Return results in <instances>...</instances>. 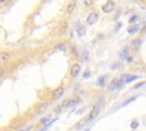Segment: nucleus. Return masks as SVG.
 <instances>
[{"label": "nucleus", "instance_id": "obj_12", "mask_svg": "<svg viewBox=\"0 0 146 131\" xmlns=\"http://www.w3.org/2000/svg\"><path fill=\"white\" fill-rule=\"evenodd\" d=\"M105 80H106V76H100V77L98 79L97 84H98V85H100V87H103V85L105 84Z\"/></svg>", "mask_w": 146, "mask_h": 131}, {"label": "nucleus", "instance_id": "obj_20", "mask_svg": "<svg viewBox=\"0 0 146 131\" xmlns=\"http://www.w3.org/2000/svg\"><path fill=\"white\" fill-rule=\"evenodd\" d=\"M49 123V117H46V118H43V120H41V123Z\"/></svg>", "mask_w": 146, "mask_h": 131}, {"label": "nucleus", "instance_id": "obj_18", "mask_svg": "<svg viewBox=\"0 0 146 131\" xmlns=\"http://www.w3.org/2000/svg\"><path fill=\"white\" fill-rule=\"evenodd\" d=\"M56 49H60V50H66V46L65 44H59L56 47Z\"/></svg>", "mask_w": 146, "mask_h": 131}, {"label": "nucleus", "instance_id": "obj_22", "mask_svg": "<svg viewBox=\"0 0 146 131\" xmlns=\"http://www.w3.org/2000/svg\"><path fill=\"white\" fill-rule=\"evenodd\" d=\"M2 74H3V69H2V67L0 66V76H1Z\"/></svg>", "mask_w": 146, "mask_h": 131}, {"label": "nucleus", "instance_id": "obj_15", "mask_svg": "<svg viewBox=\"0 0 146 131\" xmlns=\"http://www.w3.org/2000/svg\"><path fill=\"white\" fill-rule=\"evenodd\" d=\"M138 18H139V17L135 15V16H132V17H131V18L129 19V23H130V24H132V23H135V22H136V21H137Z\"/></svg>", "mask_w": 146, "mask_h": 131}, {"label": "nucleus", "instance_id": "obj_21", "mask_svg": "<svg viewBox=\"0 0 146 131\" xmlns=\"http://www.w3.org/2000/svg\"><path fill=\"white\" fill-rule=\"evenodd\" d=\"M89 75H90V74H89V72L87 71V72L84 73V77H89Z\"/></svg>", "mask_w": 146, "mask_h": 131}, {"label": "nucleus", "instance_id": "obj_17", "mask_svg": "<svg viewBox=\"0 0 146 131\" xmlns=\"http://www.w3.org/2000/svg\"><path fill=\"white\" fill-rule=\"evenodd\" d=\"M145 84H146V82H140V83L136 84V85L133 87V89H138V88H140V87H143V85H145Z\"/></svg>", "mask_w": 146, "mask_h": 131}, {"label": "nucleus", "instance_id": "obj_11", "mask_svg": "<svg viewBox=\"0 0 146 131\" xmlns=\"http://www.w3.org/2000/svg\"><path fill=\"white\" fill-rule=\"evenodd\" d=\"M75 6H76V2L75 1H71L68 5H67V8H66V10H67V13L68 14H71L73 10H74V8H75Z\"/></svg>", "mask_w": 146, "mask_h": 131}, {"label": "nucleus", "instance_id": "obj_23", "mask_svg": "<svg viewBox=\"0 0 146 131\" xmlns=\"http://www.w3.org/2000/svg\"><path fill=\"white\" fill-rule=\"evenodd\" d=\"M86 131H89V130H86Z\"/></svg>", "mask_w": 146, "mask_h": 131}, {"label": "nucleus", "instance_id": "obj_16", "mask_svg": "<svg viewBox=\"0 0 146 131\" xmlns=\"http://www.w3.org/2000/svg\"><path fill=\"white\" fill-rule=\"evenodd\" d=\"M0 58L1 59H8L9 58V55L8 54H0Z\"/></svg>", "mask_w": 146, "mask_h": 131}, {"label": "nucleus", "instance_id": "obj_19", "mask_svg": "<svg viewBox=\"0 0 146 131\" xmlns=\"http://www.w3.org/2000/svg\"><path fill=\"white\" fill-rule=\"evenodd\" d=\"M46 107H48V104H43L40 108H39V112H41V110H43V108H46Z\"/></svg>", "mask_w": 146, "mask_h": 131}, {"label": "nucleus", "instance_id": "obj_10", "mask_svg": "<svg viewBox=\"0 0 146 131\" xmlns=\"http://www.w3.org/2000/svg\"><path fill=\"white\" fill-rule=\"evenodd\" d=\"M139 28H140L139 25H137V24H136V25H132L131 27H129L128 33H129V34H136V33L139 31Z\"/></svg>", "mask_w": 146, "mask_h": 131}, {"label": "nucleus", "instance_id": "obj_3", "mask_svg": "<svg viewBox=\"0 0 146 131\" xmlns=\"http://www.w3.org/2000/svg\"><path fill=\"white\" fill-rule=\"evenodd\" d=\"M98 18H99V15H98L96 11H92V13H90V14L88 15L87 24H88V25H92V24H95V23L98 21Z\"/></svg>", "mask_w": 146, "mask_h": 131}, {"label": "nucleus", "instance_id": "obj_14", "mask_svg": "<svg viewBox=\"0 0 146 131\" xmlns=\"http://www.w3.org/2000/svg\"><path fill=\"white\" fill-rule=\"evenodd\" d=\"M138 125H139V123H138V121L137 120H135V121H132L131 122V124H130V126H131V129H137L138 128Z\"/></svg>", "mask_w": 146, "mask_h": 131}, {"label": "nucleus", "instance_id": "obj_4", "mask_svg": "<svg viewBox=\"0 0 146 131\" xmlns=\"http://www.w3.org/2000/svg\"><path fill=\"white\" fill-rule=\"evenodd\" d=\"M123 85V81L122 80H117V79H115V80H113L112 81V83H111V85H110V91H113V90H115V89H119V88H121Z\"/></svg>", "mask_w": 146, "mask_h": 131}, {"label": "nucleus", "instance_id": "obj_5", "mask_svg": "<svg viewBox=\"0 0 146 131\" xmlns=\"http://www.w3.org/2000/svg\"><path fill=\"white\" fill-rule=\"evenodd\" d=\"M63 92H64V88L60 85V87L56 88V89L52 91V93H51V98H52V99H58V98H60V96L63 95Z\"/></svg>", "mask_w": 146, "mask_h": 131}, {"label": "nucleus", "instance_id": "obj_9", "mask_svg": "<svg viewBox=\"0 0 146 131\" xmlns=\"http://www.w3.org/2000/svg\"><path fill=\"white\" fill-rule=\"evenodd\" d=\"M76 32H78V35H79V36H83V35L86 34V27H84L83 25H78Z\"/></svg>", "mask_w": 146, "mask_h": 131}, {"label": "nucleus", "instance_id": "obj_13", "mask_svg": "<svg viewBox=\"0 0 146 131\" xmlns=\"http://www.w3.org/2000/svg\"><path fill=\"white\" fill-rule=\"evenodd\" d=\"M137 99V96H133V97H131V98H129L127 101H124L123 104H122V106H125V105H128L129 103H131V101H133V100H136Z\"/></svg>", "mask_w": 146, "mask_h": 131}, {"label": "nucleus", "instance_id": "obj_7", "mask_svg": "<svg viewBox=\"0 0 146 131\" xmlns=\"http://www.w3.org/2000/svg\"><path fill=\"white\" fill-rule=\"evenodd\" d=\"M80 69H81V67H80L79 64H73L72 67H71V75H72L73 77L78 76V74L80 73Z\"/></svg>", "mask_w": 146, "mask_h": 131}, {"label": "nucleus", "instance_id": "obj_8", "mask_svg": "<svg viewBox=\"0 0 146 131\" xmlns=\"http://www.w3.org/2000/svg\"><path fill=\"white\" fill-rule=\"evenodd\" d=\"M79 101H80L79 98H72V99H68V100H66V101L63 104V107H72V106H74L75 104H78Z\"/></svg>", "mask_w": 146, "mask_h": 131}, {"label": "nucleus", "instance_id": "obj_6", "mask_svg": "<svg viewBox=\"0 0 146 131\" xmlns=\"http://www.w3.org/2000/svg\"><path fill=\"white\" fill-rule=\"evenodd\" d=\"M138 76L137 75H132V74H125V75H122L121 76V80L124 82V83H129V82H132L135 80H137Z\"/></svg>", "mask_w": 146, "mask_h": 131}, {"label": "nucleus", "instance_id": "obj_1", "mask_svg": "<svg viewBox=\"0 0 146 131\" xmlns=\"http://www.w3.org/2000/svg\"><path fill=\"white\" fill-rule=\"evenodd\" d=\"M114 8H115V2H114V1H112V0L106 1V2L103 5V7H102L103 11H104V13H106V14L112 13V11L114 10Z\"/></svg>", "mask_w": 146, "mask_h": 131}, {"label": "nucleus", "instance_id": "obj_2", "mask_svg": "<svg viewBox=\"0 0 146 131\" xmlns=\"http://www.w3.org/2000/svg\"><path fill=\"white\" fill-rule=\"evenodd\" d=\"M99 110H100V106L97 104V105H95L94 107H92V109H91V112H90V114H89V117H88V121H94L97 116H98V114H99Z\"/></svg>", "mask_w": 146, "mask_h": 131}]
</instances>
